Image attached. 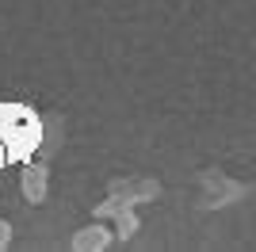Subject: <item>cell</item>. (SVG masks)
<instances>
[{"label":"cell","instance_id":"cell-1","mask_svg":"<svg viewBox=\"0 0 256 252\" xmlns=\"http://www.w3.org/2000/svg\"><path fill=\"white\" fill-rule=\"evenodd\" d=\"M0 142L8 149V160L31 157L42 146V122L20 104H0Z\"/></svg>","mask_w":256,"mask_h":252},{"label":"cell","instance_id":"cell-2","mask_svg":"<svg viewBox=\"0 0 256 252\" xmlns=\"http://www.w3.org/2000/svg\"><path fill=\"white\" fill-rule=\"evenodd\" d=\"M241 195H245V184L230 180L226 172H218V168L199 172V206L203 210H222L230 202H237Z\"/></svg>","mask_w":256,"mask_h":252},{"label":"cell","instance_id":"cell-3","mask_svg":"<svg viewBox=\"0 0 256 252\" xmlns=\"http://www.w3.org/2000/svg\"><path fill=\"white\" fill-rule=\"evenodd\" d=\"M111 195H118L122 202L130 206H138V202H150L160 195V184L157 180H146V176H122V180H111Z\"/></svg>","mask_w":256,"mask_h":252},{"label":"cell","instance_id":"cell-4","mask_svg":"<svg viewBox=\"0 0 256 252\" xmlns=\"http://www.w3.org/2000/svg\"><path fill=\"white\" fill-rule=\"evenodd\" d=\"M111 241H115V230H107L104 222H92V226H84V230L73 233V248L76 252H104V248H111Z\"/></svg>","mask_w":256,"mask_h":252},{"label":"cell","instance_id":"cell-5","mask_svg":"<svg viewBox=\"0 0 256 252\" xmlns=\"http://www.w3.org/2000/svg\"><path fill=\"white\" fill-rule=\"evenodd\" d=\"M46 184H50L46 164H27L23 168V195H27V202H42L46 199Z\"/></svg>","mask_w":256,"mask_h":252},{"label":"cell","instance_id":"cell-6","mask_svg":"<svg viewBox=\"0 0 256 252\" xmlns=\"http://www.w3.org/2000/svg\"><path fill=\"white\" fill-rule=\"evenodd\" d=\"M134 233H138V214H134V206H122L115 214V237L118 241H130Z\"/></svg>","mask_w":256,"mask_h":252},{"label":"cell","instance_id":"cell-7","mask_svg":"<svg viewBox=\"0 0 256 252\" xmlns=\"http://www.w3.org/2000/svg\"><path fill=\"white\" fill-rule=\"evenodd\" d=\"M122 206H130V202H122L118 195H107V199L96 206V218H115V214H118Z\"/></svg>","mask_w":256,"mask_h":252},{"label":"cell","instance_id":"cell-8","mask_svg":"<svg viewBox=\"0 0 256 252\" xmlns=\"http://www.w3.org/2000/svg\"><path fill=\"white\" fill-rule=\"evenodd\" d=\"M8 244H12V226L0 218V248H8Z\"/></svg>","mask_w":256,"mask_h":252},{"label":"cell","instance_id":"cell-9","mask_svg":"<svg viewBox=\"0 0 256 252\" xmlns=\"http://www.w3.org/2000/svg\"><path fill=\"white\" fill-rule=\"evenodd\" d=\"M4 160H8V149H4V142H0V164H4Z\"/></svg>","mask_w":256,"mask_h":252}]
</instances>
